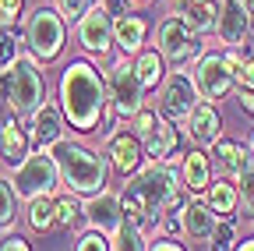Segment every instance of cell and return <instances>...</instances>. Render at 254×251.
Instances as JSON below:
<instances>
[{
  "instance_id": "37",
  "label": "cell",
  "mask_w": 254,
  "mask_h": 251,
  "mask_svg": "<svg viewBox=\"0 0 254 251\" xmlns=\"http://www.w3.org/2000/svg\"><path fill=\"white\" fill-rule=\"evenodd\" d=\"M0 251H32V248H28V241L21 234H4L0 237Z\"/></svg>"
},
{
  "instance_id": "23",
  "label": "cell",
  "mask_w": 254,
  "mask_h": 251,
  "mask_svg": "<svg viewBox=\"0 0 254 251\" xmlns=\"http://www.w3.org/2000/svg\"><path fill=\"white\" fill-rule=\"evenodd\" d=\"M131 64H134V71H138V78H141L145 88L163 85V78H166V60H163V53H159V50H141V53H134Z\"/></svg>"
},
{
  "instance_id": "25",
  "label": "cell",
  "mask_w": 254,
  "mask_h": 251,
  "mask_svg": "<svg viewBox=\"0 0 254 251\" xmlns=\"http://www.w3.org/2000/svg\"><path fill=\"white\" fill-rule=\"evenodd\" d=\"M215 14H219V0H205V4H187L184 0V25L190 32H215Z\"/></svg>"
},
{
  "instance_id": "24",
  "label": "cell",
  "mask_w": 254,
  "mask_h": 251,
  "mask_svg": "<svg viewBox=\"0 0 254 251\" xmlns=\"http://www.w3.org/2000/svg\"><path fill=\"white\" fill-rule=\"evenodd\" d=\"M205 202L212 205V212H215L219 219L233 216V212L240 209V202H237V184H233V180H212L208 191H205Z\"/></svg>"
},
{
  "instance_id": "20",
  "label": "cell",
  "mask_w": 254,
  "mask_h": 251,
  "mask_svg": "<svg viewBox=\"0 0 254 251\" xmlns=\"http://www.w3.org/2000/svg\"><path fill=\"white\" fill-rule=\"evenodd\" d=\"M145 36H148V21H145L141 14H134V11H131V14L113 18V46H120V50H124V57L141 53Z\"/></svg>"
},
{
  "instance_id": "15",
  "label": "cell",
  "mask_w": 254,
  "mask_h": 251,
  "mask_svg": "<svg viewBox=\"0 0 254 251\" xmlns=\"http://www.w3.org/2000/svg\"><path fill=\"white\" fill-rule=\"evenodd\" d=\"M106 160H110V167H113L117 173L134 177V173L141 170V163H145V149H141L138 135H134V131L110 135V142H106Z\"/></svg>"
},
{
  "instance_id": "40",
  "label": "cell",
  "mask_w": 254,
  "mask_h": 251,
  "mask_svg": "<svg viewBox=\"0 0 254 251\" xmlns=\"http://www.w3.org/2000/svg\"><path fill=\"white\" fill-rule=\"evenodd\" d=\"M237 251H254V237H247V241H240V244H237Z\"/></svg>"
},
{
  "instance_id": "14",
  "label": "cell",
  "mask_w": 254,
  "mask_h": 251,
  "mask_svg": "<svg viewBox=\"0 0 254 251\" xmlns=\"http://www.w3.org/2000/svg\"><path fill=\"white\" fill-rule=\"evenodd\" d=\"M251 32V11L240 0H219V14H215V39L222 46H244Z\"/></svg>"
},
{
  "instance_id": "16",
  "label": "cell",
  "mask_w": 254,
  "mask_h": 251,
  "mask_svg": "<svg viewBox=\"0 0 254 251\" xmlns=\"http://www.w3.org/2000/svg\"><path fill=\"white\" fill-rule=\"evenodd\" d=\"M187 124V138L194 145H215L222 138V117L215 110V103H198L194 110H190V117L184 120Z\"/></svg>"
},
{
  "instance_id": "11",
  "label": "cell",
  "mask_w": 254,
  "mask_h": 251,
  "mask_svg": "<svg viewBox=\"0 0 254 251\" xmlns=\"http://www.w3.org/2000/svg\"><path fill=\"white\" fill-rule=\"evenodd\" d=\"M201 103L198 88H194V78H190L187 71H173L163 78V85H159V113H163L166 120L173 124H184L190 117V110H194Z\"/></svg>"
},
{
  "instance_id": "31",
  "label": "cell",
  "mask_w": 254,
  "mask_h": 251,
  "mask_svg": "<svg viewBox=\"0 0 254 251\" xmlns=\"http://www.w3.org/2000/svg\"><path fill=\"white\" fill-rule=\"evenodd\" d=\"M14 219H18V195H14L11 180L0 177V230L14 227Z\"/></svg>"
},
{
  "instance_id": "5",
  "label": "cell",
  "mask_w": 254,
  "mask_h": 251,
  "mask_svg": "<svg viewBox=\"0 0 254 251\" xmlns=\"http://www.w3.org/2000/svg\"><path fill=\"white\" fill-rule=\"evenodd\" d=\"M134 187H138V195L145 198V205L155 212V216H163L166 209L180 205L184 195H180V170H173L170 163H148L141 167L134 177H127Z\"/></svg>"
},
{
  "instance_id": "18",
  "label": "cell",
  "mask_w": 254,
  "mask_h": 251,
  "mask_svg": "<svg viewBox=\"0 0 254 251\" xmlns=\"http://www.w3.org/2000/svg\"><path fill=\"white\" fill-rule=\"evenodd\" d=\"M180 180H184V191L201 198L212 184V160L201 152V149H190L184 156V167H180Z\"/></svg>"
},
{
  "instance_id": "34",
  "label": "cell",
  "mask_w": 254,
  "mask_h": 251,
  "mask_svg": "<svg viewBox=\"0 0 254 251\" xmlns=\"http://www.w3.org/2000/svg\"><path fill=\"white\" fill-rule=\"evenodd\" d=\"M92 4H95V0H57V11H60V18H64V21L78 25V18H81Z\"/></svg>"
},
{
  "instance_id": "41",
  "label": "cell",
  "mask_w": 254,
  "mask_h": 251,
  "mask_svg": "<svg viewBox=\"0 0 254 251\" xmlns=\"http://www.w3.org/2000/svg\"><path fill=\"white\" fill-rule=\"evenodd\" d=\"M240 4H244V7H247V11L254 14V0H240Z\"/></svg>"
},
{
  "instance_id": "33",
  "label": "cell",
  "mask_w": 254,
  "mask_h": 251,
  "mask_svg": "<svg viewBox=\"0 0 254 251\" xmlns=\"http://www.w3.org/2000/svg\"><path fill=\"white\" fill-rule=\"evenodd\" d=\"M18 57H21V53H18V39H14V32H11V28H0V71H7Z\"/></svg>"
},
{
  "instance_id": "6",
  "label": "cell",
  "mask_w": 254,
  "mask_h": 251,
  "mask_svg": "<svg viewBox=\"0 0 254 251\" xmlns=\"http://www.w3.org/2000/svg\"><path fill=\"white\" fill-rule=\"evenodd\" d=\"M7 180L14 187L18 202H32L39 195H53L57 191V187H60V170H57L53 156L46 149H36V152H28L25 160L14 167V173Z\"/></svg>"
},
{
  "instance_id": "21",
  "label": "cell",
  "mask_w": 254,
  "mask_h": 251,
  "mask_svg": "<svg viewBox=\"0 0 254 251\" xmlns=\"http://www.w3.org/2000/svg\"><path fill=\"white\" fill-rule=\"evenodd\" d=\"M184 234L190 237V241H208V234H212V227H215V212H212V205L208 202H201V198H194V195H190L187 202H184Z\"/></svg>"
},
{
  "instance_id": "3",
  "label": "cell",
  "mask_w": 254,
  "mask_h": 251,
  "mask_svg": "<svg viewBox=\"0 0 254 251\" xmlns=\"http://www.w3.org/2000/svg\"><path fill=\"white\" fill-rule=\"evenodd\" d=\"M0 88L14 117H32L46 103V71L32 53L18 57L7 71H0Z\"/></svg>"
},
{
  "instance_id": "2",
  "label": "cell",
  "mask_w": 254,
  "mask_h": 251,
  "mask_svg": "<svg viewBox=\"0 0 254 251\" xmlns=\"http://www.w3.org/2000/svg\"><path fill=\"white\" fill-rule=\"evenodd\" d=\"M53 156V163L60 170V184L67 187V191L74 195H99L106 191V184H110V160H106V152H95L81 142H71V138H57L50 149Z\"/></svg>"
},
{
  "instance_id": "42",
  "label": "cell",
  "mask_w": 254,
  "mask_h": 251,
  "mask_svg": "<svg viewBox=\"0 0 254 251\" xmlns=\"http://www.w3.org/2000/svg\"><path fill=\"white\" fill-rule=\"evenodd\" d=\"M247 149H251V156H254V131H251V142H247Z\"/></svg>"
},
{
  "instance_id": "17",
  "label": "cell",
  "mask_w": 254,
  "mask_h": 251,
  "mask_svg": "<svg viewBox=\"0 0 254 251\" xmlns=\"http://www.w3.org/2000/svg\"><path fill=\"white\" fill-rule=\"evenodd\" d=\"M28 138L36 142V149H50L57 138H64V113L53 103H43L36 113L28 117Z\"/></svg>"
},
{
  "instance_id": "26",
  "label": "cell",
  "mask_w": 254,
  "mask_h": 251,
  "mask_svg": "<svg viewBox=\"0 0 254 251\" xmlns=\"http://www.w3.org/2000/svg\"><path fill=\"white\" fill-rule=\"evenodd\" d=\"M233 88H237V96H240V106L254 117V53H247L240 60V68L233 71Z\"/></svg>"
},
{
  "instance_id": "30",
  "label": "cell",
  "mask_w": 254,
  "mask_h": 251,
  "mask_svg": "<svg viewBox=\"0 0 254 251\" xmlns=\"http://www.w3.org/2000/svg\"><path fill=\"white\" fill-rule=\"evenodd\" d=\"M53 219H57V227H74L78 219H85L81 216V202L74 198V191L53 198Z\"/></svg>"
},
{
  "instance_id": "32",
  "label": "cell",
  "mask_w": 254,
  "mask_h": 251,
  "mask_svg": "<svg viewBox=\"0 0 254 251\" xmlns=\"http://www.w3.org/2000/svg\"><path fill=\"white\" fill-rule=\"evenodd\" d=\"M244 152H247V145H240V142H230V138H219L215 142V156H219V167L222 170H233Z\"/></svg>"
},
{
  "instance_id": "1",
  "label": "cell",
  "mask_w": 254,
  "mask_h": 251,
  "mask_svg": "<svg viewBox=\"0 0 254 251\" xmlns=\"http://www.w3.org/2000/svg\"><path fill=\"white\" fill-rule=\"evenodd\" d=\"M57 99H60V113L78 135H92L103 124V110L110 103L106 92V75H99L88 60H71L60 71L57 82Z\"/></svg>"
},
{
  "instance_id": "8",
  "label": "cell",
  "mask_w": 254,
  "mask_h": 251,
  "mask_svg": "<svg viewBox=\"0 0 254 251\" xmlns=\"http://www.w3.org/2000/svg\"><path fill=\"white\" fill-rule=\"evenodd\" d=\"M106 92H110V110L117 120H131L141 106H145V85L134 71L131 60H113L110 71H106Z\"/></svg>"
},
{
  "instance_id": "44",
  "label": "cell",
  "mask_w": 254,
  "mask_h": 251,
  "mask_svg": "<svg viewBox=\"0 0 254 251\" xmlns=\"http://www.w3.org/2000/svg\"><path fill=\"white\" fill-rule=\"evenodd\" d=\"M251 32H254V14H251Z\"/></svg>"
},
{
  "instance_id": "27",
  "label": "cell",
  "mask_w": 254,
  "mask_h": 251,
  "mask_svg": "<svg viewBox=\"0 0 254 251\" xmlns=\"http://www.w3.org/2000/svg\"><path fill=\"white\" fill-rule=\"evenodd\" d=\"M237 237H240V230L233 223V216H226V219H215L205 244H208V251H237V244H240Z\"/></svg>"
},
{
  "instance_id": "45",
  "label": "cell",
  "mask_w": 254,
  "mask_h": 251,
  "mask_svg": "<svg viewBox=\"0 0 254 251\" xmlns=\"http://www.w3.org/2000/svg\"><path fill=\"white\" fill-rule=\"evenodd\" d=\"M170 4H180V0H170Z\"/></svg>"
},
{
  "instance_id": "43",
  "label": "cell",
  "mask_w": 254,
  "mask_h": 251,
  "mask_svg": "<svg viewBox=\"0 0 254 251\" xmlns=\"http://www.w3.org/2000/svg\"><path fill=\"white\" fill-rule=\"evenodd\" d=\"M187 4H205V0H187Z\"/></svg>"
},
{
  "instance_id": "28",
  "label": "cell",
  "mask_w": 254,
  "mask_h": 251,
  "mask_svg": "<svg viewBox=\"0 0 254 251\" xmlns=\"http://www.w3.org/2000/svg\"><path fill=\"white\" fill-rule=\"evenodd\" d=\"M25 219H28V227L36 230V234H43V230L57 227V219H53V195H39V198H32V202H28Z\"/></svg>"
},
{
  "instance_id": "38",
  "label": "cell",
  "mask_w": 254,
  "mask_h": 251,
  "mask_svg": "<svg viewBox=\"0 0 254 251\" xmlns=\"http://www.w3.org/2000/svg\"><path fill=\"white\" fill-rule=\"evenodd\" d=\"M103 7L113 14V18H120V14H131V7H134V0H103Z\"/></svg>"
},
{
  "instance_id": "22",
  "label": "cell",
  "mask_w": 254,
  "mask_h": 251,
  "mask_svg": "<svg viewBox=\"0 0 254 251\" xmlns=\"http://www.w3.org/2000/svg\"><path fill=\"white\" fill-rule=\"evenodd\" d=\"M230 180L237 184V202H240V212L247 219H254V156L251 149L240 156V163L230 170Z\"/></svg>"
},
{
  "instance_id": "10",
  "label": "cell",
  "mask_w": 254,
  "mask_h": 251,
  "mask_svg": "<svg viewBox=\"0 0 254 251\" xmlns=\"http://www.w3.org/2000/svg\"><path fill=\"white\" fill-rule=\"evenodd\" d=\"M190 78H194V88L198 96L205 103H222L233 92V68L226 64V57L222 53H201L194 60V71H190Z\"/></svg>"
},
{
  "instance_id": "35",
  "label": "cell",
  "mask_w": 254,
  "mask_h": 251,
  "mask_svg": "<svg viewBox=\"0 0 254 251\" xmlns=\"http://www.w3.org/2000/svg\"><path fill=\"white\" fill-rule=\"evenodd\" d=\"M74 251H110V237L99 234V230H88L78 237V248Z\"/></svg>"
},
{
  "instance_id": "4",
  "label": "cell",
  "mask_w": 254,
  "mask_h": 251,
  "mask_svg": "<svg viewBox=\"0 0 254 251\" xmlns=\"http://www.w3.org/2000/svg\"><path fill=\"white\" fill-rule=\"evenodd\" d=\"M64 39H67V21L60 18L57 7H32L25 14V43H28V53L39 60V64H50V60L60 57L64 50Z\"/></svg>"
},
{
  "instance_id": "7",
  "label": "cell",
  "mask_w": 254,
  "mask_h": 251,
  "mask_svg": "<svg viewBox=\"0 0 254 251\" xmlns=\"http://www.w3.org/2000/svg\"><path fill=\"white\" fill-rule=\"evenodd\" d=\"M131 131L138 135V142H141V149H145V160H152V163L173 160V152H177V145H180L177 124L166 120L159 110H145V106H141V110L131 117Z\"/></svg>"
},
{
  "instance_id": "13",
  "label": "cell",
  "mask_w": 254,
  "mask_h": 251,
  "mask_svg": "<svg viewBox=\"0 0 254 251\" xmlns=\"http://www.w3.org/2000/svg\"><path fill=\"white\" fill-rule=\"evenodd\" d=\"M81 216H85V223L92 230H99L106 237H113L124 223V209H120V195H113L110 187L99 195H88V202L81 205Z\"/></svg>"
},
{
  "instance_id": "39",
  "label": "cell",
  "mask_w": 254,
  "mask_h": 251,
  "mask_svg": "<svg viewBox=\"0 0 254 251\" xmlns=\"http://www.w3.org/2000/svg\"><path fill=\"white\" fill-rule=\"evenodd\" d=\"M148 251H187L184 244H177L173 237H155L152 244H148Z\"/></svg>"
},
{
  "instance_id": "12",
  "label": "cell",
  "mask_w": 254,
  "mask_h": 251,
  "mask_svg": "<svg viewBox=\"0 0 254 251\" xmlns=\"http://www.w3.org/2000/svg\"><path fill=\"white\" fill-rule=\"evenodd\" d=\"M74 39L92 57H110V50H113V14L103 4H92L74 25Z\"/></svg>"
},
{
  "instance_id": "29",
  "label": "cell",
  "mask_w": 254,
  "mask_h": 251,
  "mask_svg": "<svg viewBox=\"0 0 254 251\" xmlns=\"http://www.w3.org/2000/svg\"><path fill=\"white\" fill-rule=\"evenodd\" d=\"M110 251H148V237L134 227V223H120V230L110 237Z\"/></svg>"
},
{
  "instance_id": "36",
  "label": "cell",
  "mask_w": 254,
  "mask_h": 251,
  "mask_svg": "<svg viewBox=\"0 0 254 251\" xmlns=\"http://www.w3.org/2000/svg\"><path fill=\"white\" fill-rule=\"evenodd\" d=\"M25 0H0V28H14V21L21 18Z\"/></svg>"
},
{
  "instance_id": "9",
  "label": "cell",
  "mask_w": 254,
  "mask_h": 251,
  "mask_svg": "<svg viewBox=\"0 0 254 251\" xmlns=\"http://www.w3.org/2000/svg\"><path fill=\"white\" fill-rule=\"evenodd\" d=\"M155 46H159V53H163V60H170V64L180 68V71H184V64H190V60H198L205 53L201 36L190 32V28L184 25V18H177V14H170L166 21H159Z\"/></svg>"
},
{
  "instance_id": "19",
  "label": "cell",
  "mask_w": 254,
  "mask_h": 251,
  "mask_svg": "<svg viewBox=\"0 0 254 251\" xmlns=\"http://www.w3.org/2000/svg\"><path fill=\"white\" fill-rule=\"evenodd\" d=\"M28 145H32V138L21 128L18 117H4V120H0V160H4L7 167H18L25 160Z\"/></svg>"
}]
</instances>
